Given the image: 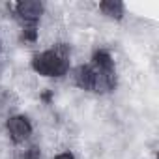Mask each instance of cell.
Here are the masks:
<instances>
[{"mask_svg":"<svg viewBox=\"0 0 159 159\" xmlns=\"http://www.w3.org/2000/svg\"><path fill=\"white\" fill-rule=\"evenodd\" d=\"M32 69L38 75H43V77H52V79L64 77L69 69L67 52H64L62 49L43 51V52H39L32 58Z\"/></svg>","mask_w":159,"mask_h":159,"instance_id":"obj_1","label":"cell"},{"mask_svg":"<svg viewBox=\"0 0 159 159\" xmlns=\"http://www.w3.org/2000/svg\"><path fill=\"white\" fill-rule=\"evenodd\" d=\"M94 69L99 75V81L103 88H112L114 86V60L107 51H96L94 52Z\"/></svg>","mask_w":159,"mask_h":159,"instance_id":"obj_2","label":"cell"},{"mask_svg":"<svg viewBox=\"0 0 159 159\" xmlns=\"http://www.w3.org/2000/svg\"><path fill=\"white\" fill-rule=\"evenodd\" d=\"M15 11H17V17L23 21L25 28H36L43 13V4L36 2V0H25V2H19L15 6Z\"/></svg>","mask_w":159,"mask_h":159,"instance_id":"obj_3","label":"cell"},{"mask_svg":"<svg viewBox=\"0 0 159 159\" xmlns=\"http://www.w3.org/2000/svg\"><path fill=\"white\" fill-rule=\"evenodd\" d=\"M75 84L86 92H99V88H103L99 75L92 66H79L75 69Z\"/></svg>","mask_w":159,"mask_h":159,"instance_id":"obj_4","label":"cell"},{"mask_svg":"<svg viewBox=\"0 0 159 159\" xmlns=\"http://www.w3.org/2000/svg\"><path fill=\"white\" fill-rule=\"evenodd\" d=\"M8 133H10L13 142L21 144L32 135V124H30V120L26 116H21V114L19 116H11L8 120Z\"/></svg>","mask_w":159,"mask_h":159,"instance_id":"obj_5","label":"cell"},{"mask_svg":"<svg viewBox=\"0 0 159 159\" xmlns=\"http://www.w3.org/2000/svg\"><path fill=\"white\" fill-rule=\"evenodd\" d=\"M99 10L103 11V15H107L111 19H116V21H120L124 17V4L116 2V0H105V2L99 4Z\"/></svg>","mask_w":159,"mask_h":159,"instance_id":"obj_6","label":"cell"},{"mask_svg":"<svg viewBox=\"0 0 159 159\" xmlns=\"http://www.w3.org/2000/svg\"><path fill=\"white\" fill-rule=\"evenodd\" d=\"M39 150L34 146V148H28V150H25V153L21 155V159H39Z\"/></svg>","mask_w":159,"mask_h":159,"instance_id":"obj_7","label":"cell"},{"mask_svg":"<svg viewBox=\"0 0 159 159\" xmlns=\"http://www.w3.org/2000/svg\"><path fill=\"white\" fill-rule=\"evenodd\" d=\"M54 159H75V157H73V153H69V152H64V153H58Z\"/></svg>","mask_w":159,"mask_h":159,"instance_id":"obj_8","label":"cell"}]
</instances>
